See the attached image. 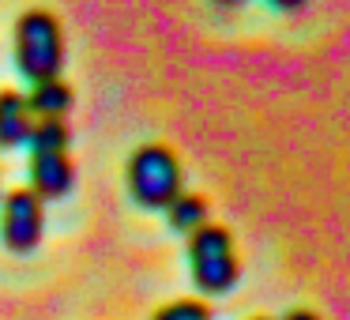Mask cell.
I'll return each mask as SVG.
<instances>
[{"instance_id": "obj_11", "label": "cell", "mask_w": 350, "mask_h": 320, "mask_svg": "<svg viewBox=\"0 0 350 320\" xmlns=\"http://www.w3.org/2000/svg\"><path fill=\"white\" fill-rule=\"evenodd\" d=\"M275 8H282V12H297V8H305L309 0H271Z\"/></svg>"}, {"instance_id": "obj_2", "label": "cell", "mask_w": 350, "mask_h": 320, "mask_svg": "<svg viewBox=\"0 0 350 320\" xmlns=\"http://www.w3.org/2000/svg\"><path fill=\"white\" fill-rule=\"evenodd\" d=\"M16 64L27 79H49L64 68V34L49 12H23L16 23Z\"/></svg>"}, {"instance_id": "obj_8", "label": "cell", "mask_w": 350, "mask_h": 320, "mask_svg": "<svg viewBox=\"0 0 350 320\" xmlns=\"http://www.w3.org/2000/svg\"><path fill=\"white\" fill-rule=\"evenodd\" d=\"M162 211H166L170 226H174L177 234H192V230H200L207 222V200L200 196V192H185L181 189Z\"/></svg>"}, {"instance_id": "obj_3", "label": "cell", "mask_w": 350, "mask_h": 320, "mask_svg": "<svg viewBox=\"0 0 350 320\" xmlns=\"http://www.w3.org/2000/svg\"><path fill=\"white\" fill-rule=\"evenodd\" d=\"M181 162L166 144H144L129 159V192L147 211H162L181 192Z\"/></svg>"}, {"instance_id": "obj_5", "label": "cell", "mask_w": 350, "mask_h": 320, "mask_svg": "<svg viewBox=\"0 0 350 320\" xmlns=\"http://www.w3.org/2000/svg\"><path fill=\"white\" fill-rule=\"evenodd\" d=\"M76 185V166L68 151H34L31 155V189L42 200H61Z\"/></svg>"}, {"instance_id": "obj_13", "label": "cell", "mask_w": 350, "mask_h": 320, "mask_svg": "<svg viewBox=\"0 0 350 320\" xmlns=\"http://www.w3.org/2000/svg\"><path fill=\"white\" fill-rule=\"evenodd\" d=\"M215 4H222V8H237V4H245V0H215Z\"/></svg>"}, {"instance_id": "obj_10", "label": "cell", "mask_w": 350, "mask_h": 320, "mask_svg": "<svg viewBox=\"0 0 350 320\" xmlns=\"http://www.w3.org/2000/svg\"><path fill=\"white\" fill-rule=\"evenodd\" d=\"M151 320H211V309L200 297H177V302L162 305Z\"/></svg>"}, {"instance_id": "obj_1", "label": "cell", "mask_w": 350, "mask_h": 320, "mask_svg": "<svg viewBox=\"0 0 350 320\" xmlns=\"http://www.w3.org/2000/svg\"><path fill=\"white\" fill-rule=\"evenodd\" d=\"M189 267L192 279L204 294H230L241 279V260H237L234 237L226 226L204 222L189 234Z\"/></svg>"}, {"instance_id": "obj_12", "label": "cell", "mask_w": 350, "mask_h": 320, "mask_svg": "<svg viewBox=\"0 0 350 320\" xmlns=\"http://www.w3.org/2000/svg\"><path fill=\"white\" fill-rule=\"evenodd\" d=\"M282 320H320V317H317L312 309H294V312H286Z\"/></svg>"}, {"instance_id": "obj_6", "label": "cell", "mask_w": 350, "mask_h": 320, "mask_svg": "<svg viewBox=\"0 0 350 320\" xmlns=\"http://www.w3.org/2000/svg\"><path fill=\"white\" fill-rule=\"evenodd\" d=\"M34 114L27 106V94L0 91V147H19L31 136Z\"/></svg>"}, {"instance_id": "obj_4", "label": "cell", "mask_w": 350, "mask_h": 320, "mask_svg": "<svg viewBox=\"0 0 350 320\" xmlns=\"http://www.w3.org/2000/svg\"><path fill=\"white\" fill-rule=\"evenodd\" d=\"M46 230V207L34 189H12L0 207V237L12 252H31Z\"/></svg>"}, {"instance_id": "obj_7", "label": "cell", "mask_w": 350, "mask_h": 320, "mask_svg": "<svg viewBox=\"0 0 350 320\" xmlns=\"http://www.w3.org/2000/svg\"><path fill=\"white\" fill-rule=\"evenodd\" d=\"M72 87L64 83L61 76H49V79H34L31 94H27V106H31L34 117H64L72 109Z\"/></svg>"}, {"instance_id": "obj_9", "label": "cell", "mask_w": 350, "mask_h": 320, "mask_svg": "<svg viewBox=\"0 0 350 320\" xmlns=\"http://www.w3.org/2000/svg\"><path fill=\"white\" fill-rule=\"evenodd\" d=\"M68 124H64V117H38V121L31 124V136H27V144H31V151H68Z\"/></svg>"}, {"instance_id": "obj_14", "label": "cell", "mask_w": 350, "mask_h": 320, "mask_svg": "<svg viewBox=\"0 0 350 320\" xmlns=\"http://www.w3.org/2000/svg\"><path fill=\"white\" fill-rule=\"evenodd\" d=\"M252 320H267V317H252Z\"/></svg>"}]
</instances>
